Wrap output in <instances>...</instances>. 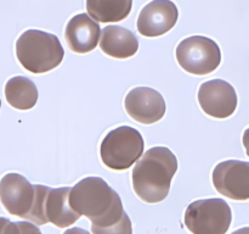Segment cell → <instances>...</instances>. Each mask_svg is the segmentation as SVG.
<instances>
[{
	"instance_id": "obj_1",
	"label": "cell",
	"mask_w": 249,
	"mask_h": 234,
	"mask_svg": "<svg viewBox=\"0 0 249 234\" xmlns=\"http://www.w3.org/2000/svg\"><path fill=\"white\" fill-rule=\"evenodd\" d=\"M70 206L79 216H85L92 226L116 223L125 214L118 193L100 177H87L71 188Z\"/></svg>"
},
{
	"instance_id": "obj_2",
	"label": "cell",
	"mask_w": 249,
	"mask_h": 234,
	"mask_svg": "<svg viewBox=\"0 0 249 234\" xmlns=\"http://www.w3.org/2000/svg\"><path fill=\"white\" fill-rule=\"evenodd\" d=\"M178 171V158L170 149L155 146L141 155L133 170V189L139 199L157 204L168 196Z\"/></svg>"
},
{
	"instance_id": "obj_3",
	"label": "cell",
	"mask_w": 249,
	"mask_h": 234,
	"mask_svg": "<svg viewBox=\"0 0 249 234\" xmlns=\"http://www.w3.org/2000/svg\"><path fill=\"white\" fill-rule=\"evenodd\" d=\"M16 55L24 70L39 75L57 67L65 58V51L55 34L28 29L17 39Z\"/></svg>"
},
{
	"instance_id": "obj_4",
	"label": "cell",
	"mask_w": 249,
	"mask_h": 234,
	"mask_svg": "<svg viewBox=\"0 0 249 234\" xmlns=\"http://www.w3.org/2000/svg\"><path fill=\"white\" fill-rule=\"evenodd\" d=\"M33 206L26 219L36 224L53 223L58 228H66L79 219V214L72 210L68 202L71 188L53 189L46 185H34Z\"/></svg>"
},
{
	"instance_id": "obj_5",
	"label": "cell",
	"mask_w": 249,
	"mask_h": 234,
	"mask_svg": "<svg viewBox=\"0 0 249 234\" xmlns=\"http://www.w3.org/2000/svg\"><path fill=\"white\" fill-rule=\"evenodd\" d=\"M145 146L142 136L130 126H122L108 132L100 146V156L111 170H128L141 157Z\"/></svg>"
},
{
	"instance_id": "obj_6",
	"label": "cell",
	"mask_w": 249,
	"mask_h": 234,
	"mask_svg": "<svg viewBox=\"0 0 249 234\" xmlns=\"http://www.w3.org/2000/svg\"><path fill=\"white\" fill-rule=\"evenodd\" d=\"M184 219L192 234H226L232 222V211L223 199L196 200L187 206Z\"/></svg>"
},
{
	"instance_id": "obj_7",
	"label": "cell",
	"mask_w": 249,
	"mask_h": 234,
	"mask_svg": "<svg viewBox=\"0 0 249 234\" xmlns=\"http://www.w3.org/2000/svg\"><path fill=\"white\" fill-rule=\"evenodd\" d=\"M175 54L180 67L196 76L214 72L221 62V51L218 44L203 36H192L181 40Z\"/></svg>"
},
{
	"instance_id": "obj_8",
	"label": "cell",
	"mask_w": 249,
	"mask_h": 234,
	"mask_svg": "<svg viewBox=\"0 0 249 234\" xmlns=\"http://www.w3.org/2000/svg\"><path fill=\"white\" fill-rule=\"evenodd\" d=\"M216 192L237 201L249 199V162L228 160L218 163L213 171Z\"/></svg>"
},
{
	"instance_id": "obj_9",
	"label": "cell",
	"mask_w": 249,
	"mask_h": 234,
	"mask_svg": "<svg viewBox=\"0 0 249 234\" xmlns=\"http://www.w3.org/2000/svg\"><path fill=\"white\" fill-rule=\"evenodd\" d=\"M197 97L204 114L214 118H228L233 115L237 107L235 88L224 79H212L202 83Z\"/></svg>"
},
{
	"instance_id": "obj_10",
	"label": "cell",
	"mask_w": 249,
	"mask_h": 234,
	"mask_svg": "<svg viewBox=\"0 0 249 234\" xmlns=\"http://www.w3.org/2000/svg\"><path fill=\"white\" fill-rule=\"evenodd\" d=\"M125 111L136 122L142 124H152L164 117V98L153 88L138 87L131 89L124 100Z\"/></svg>"
},
{
	"instance_id": "obj_11",
	"label": "cell",
	"mask_w": 249,
	"mask_h": 234,
	"mask_svg": "<svg viewBox=\"0 0 249 234\" xmlns=\"http://www.w3.org/2000/svg\"><path fill=\"white\" fill-rule=\"evenodd\" d=\"M34 185L19 173H7L0 180V201L10 214L27 218L33 206Z\"/></svg>"
},
{
	"instance_id": "obj_12",
	"label": "cell",
	"mask_w": 249,
	"mask_h": 234,
	"mask_svg": "<svg viewBox=\"0 0 249 234\" xmlns=\"http://www.w3.org/2000/svg\"><path fill=\"white\" fill-rule=\"evenodd\" d=\"M179 19L178 7L172 0H152L140 11L138 31L148 38L168 33Z\"/></svg>"
},
{
	"instance_id": "obj_13",
	"label": "cell",
	"mask_w": 249,
	"mask_h": 234,
	"mask_svg": "<svg viewBox=\"0 0 249 234\" xmlns=\"http://www.w3.org/2000/svg\"><path fill=\"white\" fill-rule=\"evenodd\" d=\"M100 33L101 28L97 22L90 19L87 14H79L68 21L65 38L73 53L87 54L97 46Z\"/></svg>"
},
{
	"instance_id": "obj_14",
	"label": "cell",
	"mask_w": 249,
	"mask_h": 234,
	"mask_svg": "<svg viewBox=\"0 0 249 234\" xmlns=\"http://www.w3.org/2000/svg\"><path fill=\"white\" fill-rule=\"evenodd\" d=\"M100 48L113 58H129L138 53L139 40L129 29L112 24L102 31Z\"/></svg>"
},
{
	"instance_id": "obj_15",
	"label": "cell",
	"mask_w": 249,
	"mask_h": 234,
	"mask_svg": "<svg viewBox=\"0 0 249 234\" xmlns=\"http://www.w3.org/2000/svg\"><path fill=\"white\" fill-rule=\"evenodd\" d=\"M5 98L17 110H29L38 101V88L24 76H15L5 84Z\"/></svg>"
},
{
	"instance_id": "obj_16",
	"label": "cell",
	"mask_w": 249,
	"mask_h": 234,
	"mask_svg": "<svg viewBox=\"0 0 249 234\" xmlns=\"http://www.w3.org/2000/svg\"><path fill=\"white\" fill-rule=\"evenodd\" d=\"M133 0H87L88 14L99 22H118L129 16Z\"/></svg>"
},
{
	"instance_id": "obj_17",
	"label": "cell",
	"mask_w": 249,
	"mask_h": 234,
	"mask_svg": "<svg viewBox=\"0 0 249 234\" xmlns=\"http://www.w3.org/2000/svg\"><path fill=\"white\" fill-rule=\"evenodd\" d=\"M91 232L92 234H133V224L125 212L118 222L111 226L97 227L91 224Z\"/></svg>"
},
{
	"instance_id": "obj_18",
	"label": "cell",
	"mask_w": 249,
	"mask_h": 234,
	"mask_svg": "<svg viewBox=\"0 0 249 234\" xmlns=\"http://www.w3.org/2000/svg\"><path fill=\"white\" fill-rule=\"evenodd\" d=\"M0 234H19V229L15 222H11L5 217H0Z\"/></svg>"
},
{
	"instance_id": "obj_19",
	"label": "cell",
	"mask_w": 249,
	"mask_h": 234,
	"mask_svg": "<svg viewBox=\"0 0 249 234\" xmlns=\"http://www.w3.org/2000/svg\"><path fill=\"white\" fill-rule=\"evenodd\" d=\"M17 227L19 229V234H41L40 229L33 223L29 222H16Z\"/></svg>"
},
{
	"instance_id": "obj_20",
	"label": "cell",
	"mask_w": 249,
	"mask_h": 234,
	"mask_svg": "<svg viewBox=\"0 0 249 234\" xmlns=\"http://www.w3.org/2000/svg\"><path fill=\"white\" fill-rule=\"evenodd\" d=\"M63 234H90V233L88 231H85V229L79 228V227H74V228L67 229Z\"/></svg>"
},
{
	"instance_id": "obj_21",
	"label": "cell",
	"mask_w": 249,
	"mask_h": 234,
	"mask_svg": "<svg viewBox=\"0 0 249 234\" xmlns=\"http://www.w3.org/2000/svg\"><path fill=\"white\" fill-rule=\"evenodd\" d=\"M232 234H249V228L248 227H243V228L237 229V231L233 232Z\"/></svg>"
},
{
	"instance_id": "obj_22",
	"label": "cell",
	"mask_w": 249,
	"mask_h": 234,
	"mask_svg": "<svg viewBox=\"0 0 249 234\" xmlns=\"http://www.w3.org/2000/svg\"><path fill=\"white\" fill-rule=\"evenodd\" d=\"M0 107H1V100H0Z\"/></svg>"
}]
</instances>
